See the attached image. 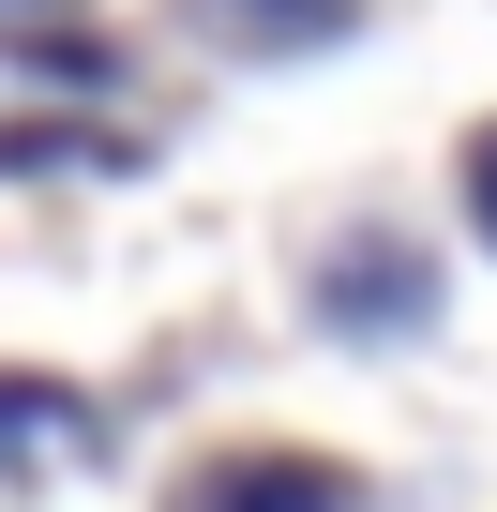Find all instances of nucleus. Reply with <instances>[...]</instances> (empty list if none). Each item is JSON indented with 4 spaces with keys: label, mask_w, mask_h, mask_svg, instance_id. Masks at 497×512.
I'll list each match as a JSON object with an SVG mask.
<instances>
[{
    "label": "nucleus",
    "mask_w": 497,
    "mask_h": 512,
    "mask_svg": "<svg viewBox=\"0 0 497 512\" xmlns=\"http://www.w3.org/2000/svg\"><path fill=\"white\" fill-rule=\"evenodd\" d=\"M181 512H362V482L317 467V452H226V467L181 482Z\"/></svg>",
    "instance_id": "1"
},
{
    "label": "nucleus",
    "mask_w": 497,
    "mask_h": 512,
    "mask_svg": "<svg viewBox=\"0 0 497 512\" xmlns=\"http://www.w3.org/2000/svg\"><path fill=\"white\" fill-rule=\"evenodd\" d=\"M467 211H482V241H497V121L467 136Z\"/></svg>",
    "instance_id": "3"
},
{
    "label": "nucleus",
    "mask_w": 497,
    "mask_h": 512,
    "mask_svg": "<svg viewBox=\"0 0 497 512\" xmlns=\"http://www.w3.org/2000/svg\"><path fill=\"white\" fill-rule=\"evenodd\" d=\"M76 437V392H46V377H0V467L16 452H61Z\"/></svg>",
    "instance_id": "2"
}]
</instances>
